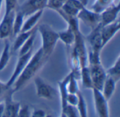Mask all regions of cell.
<instances>
[{"label":"cell","instance_id":"obj_4","mask_svg":"<svg viewBox=\"0 0 120 117\" xmlns=\"http://www.w3.org/2000/svg\"><path fill=\"white\" fill-rule=\"evenodd\" d=\"M34 83L36 89V94L39 98L51 100L56 95V90L53 87L46 83L39 76L34 78Z\"/></svg>","mask_w":120,"mask_h":117},{"label":"cell","instance_id":"obj_13","mask_svg":"<svg viewBox=\"0 0 120 117\" xmlns=\"http://www.w3.org/2000/svg\"><path fill=\"white\" fill-rule=\"evenodd\" d=\"M15 13V11L8 14H4L3 18L0 21V39L6 40L12 35Z\"/></svg>","mask_w":120,"mask_h":117},{"label":"cell","instance_id":"obj_38","mask_svg":"<svg viewBox=\"0 0 120 117\" xmlns=\"http://www.w3.org/2000/svg\"><path fill=\"white\" fill-rule=\"evenodd\" d=\"M60 117H68L66 116V114H65L64 112H61V114H60Z\"/></svg>","mask_w":120,"mask_h":117},{"label":"cell","instance_id":"obj_11","mask_svg":"<svg viewBox=\"0 0 120 117\" xmlns=\"http://www.w3.org/2000/svg\"><path fill=\"white\" fill-rule=\"evenodd\" d=\"M120 23L119 19L112 23L101 26V33L103 47L115 37V35L120 31Z\"/></svg>","mask_w":120,"mask_h":117},{"label":"cell","instance_id":"obj_12","mask_svg":"<svg viewBox=\"0 0 120 117\" xmlns=\"http://www.w3.org/2000/svg\"><path fill=\"white\" fill-rule=\"evenodd\" d=\"M101 29V25H98L97 27L93 29H91V32L86 37V39L89 44L90 45V49L96 52H100L103 48L102 44Z\"/></svg>","mask_w":120,"mask_h":117},{"label":"cell","instance_id":"obj_32","mask_svg":"<svg viewBox=\"0 0 120 117\" xmlns=\"http://www.w3.org/2000/svg\"><path fill=\"white\" fill-rule=\"evenodd\" d=\"M78 100H79V97H78L77 93V94L68 93L67 96V99H66V102L68 105L76 107L78 103Z\"/></svg>","mask_w":120,"mask_h":117},{"label":"cell","instance_id":"obj_37","mask_svg":"<svg viewBox=\"0 0 120 117\" xmlns=\"http://www.w3.org/2000/svg\"><path fill=\"white\" fill-rule=\"evenodd\" d=\"M79 1H80L85 6L88 4V2H89V0H79Z\"/></svg>","mask_w":120,"mask_h":117},{"label":"cell","instance_id":"obj_22","mask_svg":"<svg viewBox=\"0 0 120 117\" xmlns=\"http://www.w3.org/2000/svg\"><path fill=\"white\" fill-rule=\"evenodd\" d=\"M37 28H35L34 30L33 31V32L31 34V35L27 38V40L25 42V43L19 49V50H18L19 56L27 54L29 52L32 50L33 46L34 44V41H35V38H36V35H37Z\"/></svg>","mask_w":120,"mask_h":117},{"label":"cell","instance_id":"obj_2","mask_svg":"<svg viewBox=\"0 0 120 117\" xmlns=\"http://www.w3.org/2000/svg\"><path fill=\"white\" fill-rule=\"evenodd\" d=\"M37 30L40 34L41 39V46L40 48L44 55L49 59L59 40L58 32L46 23H41L38 25Z\"/></svg>","mask_w":120,"mask_h":117},{"label":"cell","instance_id":"obj_25","mask_svg":"<svg viewBox=\"0 0 120 117\" xmlns=\"http://www.w3.org/2000/svg\"><path fill=\"white\" fill-rule=\"evenodd\" d=\"M79 100L78 103L76 106L79 117H88V110H87V105L84 97L83 96L82 93L79 91L77 93Z\"/></svg>","mask_w":120,"mask_h":117},{"label":"cell","instance_id":"obj_17","mask_svg":"<svg viewBox=\"0 0 120 117\" xmlns=\"http://www.w3.org/2000/svg\"><path fill=\"white\" fill-rule=\"evenodd\" d=\"M69 78H70V73H68V75H67L62 81L58 82V89H59V93H60V97L61 111L63 110L68 105L66 99L68 95L67 85H68Z\"/></svg>","mask_w":120,"mask_h":117},{"label":"cell","instance_id":"obj_8","mask_svg":"<svg viewBox=\"0 0 120 117\" xmlns=\"http://www.w3.org/2000/svg\"><path fill=\"white\" fill-rule=\"evenodd\" d=\"M32 54H33V51L32 50L27 54L19 56V57L17 60L14 71H13V73L11 74L9 80L7 81V83H6V86L7 89H9L12 86L13 83L15 81V80L18 78V77L20 76V74L24 70L27 62L29 61L30 59L31 58Z\"/></svg>","mask_w":120,"mask_h":117},{"label":"cell","instance_id":"obj_35","mask_svg":"<svg viewBox=\"0 0 120 117\" xmlns=\"http://www.w3.org/2000/svg\"><path fill=\"white\" fill-rule=\"evenodd\" d=\"M4 112V102H0V117H3Z\"/></svg>","mask_w":120,"mask_h":117},{"label":"cell","instance_id":"obj_15","mask_svg":"<svg viewBox=\"0 0 120 117\" xmlns=\"http://www.w3.org/2000/svg\"><path fill=\"white\" fill-rule=\"evenodd\" d=\"M43 13H44V10H40L27 16V19L24 20L22 28L21 29V32L30 31L34 28H35L34 27L39 21Z\"/></svg>","mask_w":120,"mask_h":117},{"label":"cell","instance_id":"obj_7","mask_svg":"<svg viewBox=\"0 0 120 117\" xmlns=\"http://www.w3.org/2000/svg\"><path fill=\"white\" fill-rule=\"evenodd\" d=\"M47 1L48 0H25L18 9L25 18L37 11L44 10V8H46Z\"/></svg>","mask_w":120,"mask_h":117},{"label":"cell","instance_id":"obj_39","mask_svg":"<svg viewBox=\"0 0 120 117\" xmlns=\"http://www.w3.org/2000/svg\"><path fill=\"white\" fill-rule=\"evenodd\" d=\"M44 117H53L52 115H51V114H46V116Z\"/></svg>","mask_w":120,"mask_h":117},{"label":"cell","instance_id":"obj_3","mask_svg":"<svg viewBox=\"0 0 120 117\" xmlns=\"http://www.w3.org/2000/svg\"><path fill=\"white\" fill-rule=\"evenodd\" d=\"M88 66L89 68L94 88L101 91L103 84L108 77L106 70L104 69L102 64Z\"/></svg>","mask_w":120,"mask_h":117},{"label":"cell","instance_id":"obj_19","mask_svg":"<svg viewBox=\"0 0 120 117\" xmlns=\"http://www.w3.org/2000/svg\"><path fill=\"white\" fill-rule=\"evenodd\" d=\"M11 45L9 42L6 39L4 46L0 55V71H3L8 65L11 58Z\"/></svg>","mask_w":120,"mask_h":117},{"label":"cell","instance_id":"obj_14","mask_svg":"<svg viewBox=\"0 0 120 117\" xmlns=\"http://www.w3.org/2000/svg\"><path fill=\"white\" fill-rule=\"evenodd\" d=\"M13 92L11 90L6 96L4 103V112L3 117H17L19 109L20 107V104L18 102L15 101L13 99Z\"/></svg>","mask_w":120,"mask_h":117},{"label":"cell","instance_id":"obj_9","mask_svg":"<svg viewBox=\"0 0 120 117\" xmlns=\"http://www.w3.org/2000/svg\"><path fill=\"white\" fill-rule=\"evenodd\" d=\"M120 4L114 2L100 13L101 25L104 26L116 21L120 14Z\"/></svg>","mask_w":120,"mask_h":117},{"label":"cell","instance_id":"obj_5","mask_svg":"<svg viewBox=\"0 0 120 117\" xmlns=\"http://www.w3.org/2000/svg\"><path fill=\"white\" fill-rule=\"evenodd\" d=\"M77 18L91 29H93L101 25L100 13L93 10L88 9L86 6H84L79 11L77 15Z\"/></svg>","mask_w":120,"mask_h":117},{"label":"cell","instance_id":"obj_16","mask_svg":"<svg viewBox=\"0 0 120 117\" xmlns=\"http://www.w3.org/2000/svg\"><path fill=\"white\" fill-rule=\"evenodd\" d=\"M59 40H60L65 46L72 47L75 40V32L72 30V28L68 25L66 29L58 32Z\"/></svg>","mask_w":120,"mask_h":117},{"label":"cell","instance_id":"obj_21","mask_svg":"<svg viewBox=\"0 0 120 117\" xmlns=\"http://www.w3.org/2000/svg\"><path fill=\"white\" fill-rule=\"evenodd\" d=\"M34 28L33 30H30V31H27V32H19L15 37V40L13 44V46L11 47L12 50L13 52H17L19 50V49L21 47V46L25 43V42L27 40V38L31 35V34L33 32V31L34 30Z\"/></svg>","mask_w":120,"mask_h":117},{"label":"cell","instance_id":"obj_36","mask_svg":"<svg viewBox=\"0 0 120 117\" xmlns=\"http://www.w3.org/2000/svg\"><path fill=\"white\" fill-rule=\"evenodd\" d=\"M5 89H7V88L6 86V83H4L1 81H0V95Z\"/></svg>","mask_w":120,"mask_h":117},{"label":"cell","instance_id":"obj_26","mask_svg":"<svg viewBox=\"0 0 120 117\" xmlns=\"http://www.w3.org/2000/svg\"><path fill=\"white\" fill-rule=\"evenodd\" d=\"M67 88L68 93L77 94L79 91H80L78 84V80L75 77L72 71L70 72V78L68 83Z\"/></svg>","mask_w":120,"mask_h":117},{"label":"cell","instance_id":"obj_24","mask_svg":"<svg viewBox=\"0 0 120 117\" xmlns=\"http://www.w3.org/2000/svg\"><path fill=\"white\" fill-rule=\"evenodd\" d=\"M107 76L115 80L117 83L120 79V55H118L117 59L112 66L106 70Z\"/></svg>","mask_w":120,"mask_h":117},{"label":"cell","instance_id":"obj_10","mask_svg":"<svg viewBox=\"0 0 120 117\" xmlns=\"http://www.w3.org/2000/svg\"><path fill=\"white\" fill-rule=\"evenodd\" d=\"M85 6L79 0H68L63 5L60 10L57 11L58 13L69 17H77L79 11Z\"/></svg>","mask_w":120,"mask_h":117},{"label":"cell","instance_id":"obj_30","mask_svg":"<svg viewBox=\"0 0 120 117\" xmlns=\"http://www.w3.org/2000/svg\"><path fill=\"white\" fill-rule=\"evenodd\" d=\"M5 10L4 14H8L15 12L18 6V0H4Z\"/></svg>","mask_w":120,"mask_h":117},{"label":"cell","instance_id":"obj_31","mask_svg":"<svg viewBox=\"0 0 120 117\" xmlns=\"http://www.w3.org/2000/svg\"><path fill=\"white\" fill-rule=\"evenodd\" d=\"M61 112H64L68 117H79L77 109L75 106H71L68 105Z\"/></svg>","mask_w":120,"mask_h":117},{"label":"cell","instance_id":"obj_23","mask_svg":"<svg viewBox=\"0 0 120 117\" xmlns=\"http://www.w3.org/2000/svg\"><path fill=\"white\" fill-rule=\"evenodd\" d=\"M24 18L25 17L23 14L18 9H16L13 23V35L16 36L19 32H21V29L24 23Z\"/></svg>","mask_w":120,"mask_h":117},{"label":"cell","instance_id":"obj_29","mask_svg":"<svg viewBox=\"0 0 120 117\" xmlns=\"http://www.w3.org/2000/svg\"><path fill=\"white\" fill-rule=\"evenodd\" d=\"M67 1L68 0H48L46 8L57 11L62 8Z\"/></svg>","mask_w":120,"mask_h":117},{"label":"cell","instance_id":"obj_20","mask_svg":"<svg viewBox=\"0 0 120 117\" xmlns=\"http://www.w3.org/2000/svg\"><path fill=\"white\" fill-rule=\"evenodd\" d=\"M79 79L82 80V85L84 88L92 90L94 88L93 83L91 81V73L89 71V66H83L80 69V78Z\"/></svg>","mask_w":120,"mask_h":117},{"label":"cell","instance_id":"obj_6","mask_svg":"<svg viewBox=\"0 0 120 117\" xmlns=\"http://www.w3.org/2000/svg\"><path fill=\"white\" fill-rule=\"evenodd\" d=\"M95 109L98 117H110L108 101L105 99L102 93L95 88L92 90Z\"/></svg>","mask_w":120,"mask_h":117},{"label":"cell","instance_id":"obj_33","mask_svg":"<svg viewBox=\"0 0 120 117\" xmlns=\"http://www.w3.org/2000/svg\"><path fill=\"white\" fill-rule=\"evenodd\" d=\"M32 112L27 105L20 106L17 117H31Z\"/></svg>","mask_w":120,"mask_h":117},{"label":"cell","instance_id":"obj_27","mask_svg":"<svg viewBox=\"0 0 120 117\" xmlns=\"http://www.w3.org/2000/svg\"><path fill=\"white\" fill-rule=\"evenodd\" d=\"M114 1L115 0H95L94 3L92 5L91 10L100 13L105 8L112 4Z\"/></svg>","mask_w":120,"mask_h":117},{"label":"cell","instance_id":"obj_1","mask_svg":"<svg viewBox=\"0 0 120 117\" xmlns=\"http://www.w3.org/2000/svg\"><path fill=\"white\" fill-rule=\"evenodd\" d=\"M48 59H49L44 55L41 49L39 48L34 54H32L24 70L9 89H11L14 93L23 88L30 79L36 76V74L43 67Z\"/></svg>","mask_w":120,"mask_h":117},{"label":"cell","instance_id":"obj_34","mask_svg":"<svg viewBox=\"0 0 120 117\" xmlns=\"http://www.w3.org/2000/svg\"><path fill=\"white\" fill-rule=\"evenodd\" d=\"M46 115V113L44 110L41 109H34L31 114V117H44Z\"/></svg>","mask_w":120,"mask_h":117},{"label":"cell","instance_id":"obj_40","mask_svg":"<svg viewBox=\"0 0 120 117\" xmlns=\"http://www.w3.org/2000/svg\"><path fill=\"white\" fill-rule=\"evenodd\" d=\"M3 1H4V0H0V1H1V2H3Z\"/></svg>","mask_w":120,"mask_h":117},{"label":"cell","instance_id":"obj_18","mask_svg":"<svg viewBox=\"0 0 120 117\" xmlns=\"http://www.w3.org/2000/svg\"><path fill=\"white\" fill-rule=\"evenodd\" d=\"M116 84H117V82L115 80H113L109 76L107 77L103 84L102 90L101 91L106 100L109 101L112 97L116 90Z\"/></svg>","mask_w":120,"mask_h":117},{"label":"cell","instance_id":"obj_28","mask_svg":"<svg viewBox=\"0 0 120 117\" xmlns=\"http://www.w3.org/2000/svg\"><path fill=\"white\" fill-rule=\"evenodd\" d=\"M87 63L88 65L101 64V52L89 49V51L87 52Z\"/></svg>","mask_w":120,"mask_h":117}]
</instances>
